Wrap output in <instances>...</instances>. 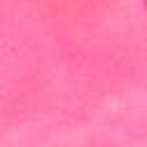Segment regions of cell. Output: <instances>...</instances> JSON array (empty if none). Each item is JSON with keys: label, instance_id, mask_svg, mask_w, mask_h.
I'll use <instances>...</instances> for the list:
<instances>
[]
</instances>
